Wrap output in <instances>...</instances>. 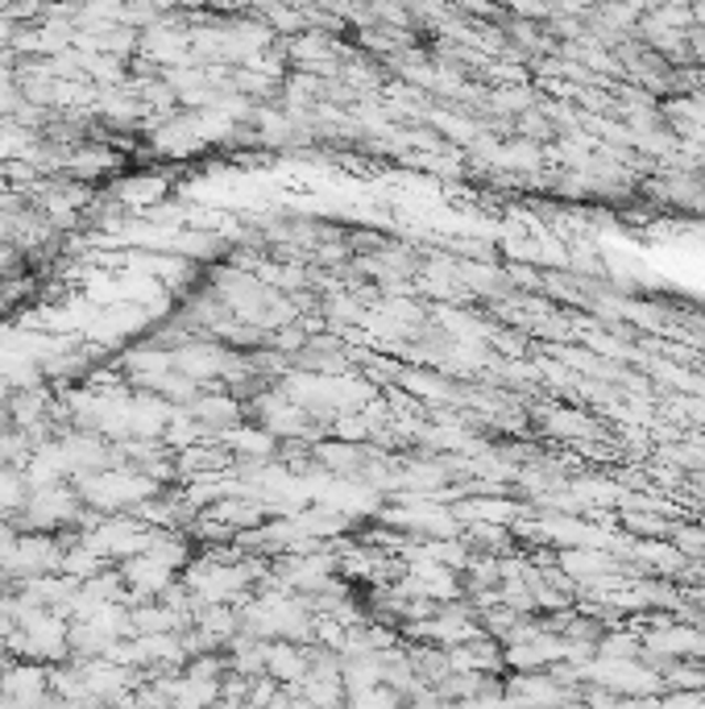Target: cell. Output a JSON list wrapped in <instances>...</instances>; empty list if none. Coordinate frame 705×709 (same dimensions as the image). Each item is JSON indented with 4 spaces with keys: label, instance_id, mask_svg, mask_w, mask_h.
Returning <instances> with one entry per match:
<instances>
[{
    "label": "cell",
    "instance_id": "7",
    "mask_svg": "<svg viewBox=\"0 0 705 709\" xmlns=\"http://www.w3.org/2000/svg\"><path fill=\"white\" fill-rule=\"evenodd\" d=\"M13 423H18L21 432L25 428H34L38 419H42V411H46V395L42 390H21V395H13Z\"/></svg>",
    "mask_w": 705,
    "mask_h": 709
},
{
    "label": "cell",
    "instance_id": "5",
    "mask_svg": "<svg viewBox=\"0 0 705 709\" xmlns=\"http://www.w3.org/2000/svg\"><path fill=\"white\" fill-rule=\"evenodd\" d=\"M191 419L200 428H212V432H233L237 419H242V407L233 398H221V395H200L191 402Z\"/></svg>",
    "mask_w": 705,
    "mask_h": 709
},
{
    "label": "cell",
    "instance_id": "1",
    "mask_svg": "<svg viewBox=\"0 0 705 709\" xmlns=\"http://www.w3.org/2000/svg\"><path fill=\"white\" fill-rule=\"evenodd\" d=\"M75 494L79 502L96 506V511H125V506H146V498L158 494V482L150 473H141L133 465L121 469H104V473H92V477H79L75 482Z\"/></svg>",
    "mask_w": 705,
    "mask_h": 709
},
{
    "label": "cell",
    "instance_id": "9",
    "mask_svg": "<svg viewBox=\"0 0 705 709\" xmlns=\"http://www.w3.org/2000/svg\"><path fill=\"white\" fill-rule=\"evenodd\" d=\"M349 709H407V697L378 685V689L362 692V697H349Z\"/></svg>",
    "mask_w": 705,
    "mask_h": 709
},
{
    "label": "cell",
    "instance_id": "2",
    "mask_svg": "<svg viewBox=\"0 0 705 709\" xmlns=\"http://www.w3.org/2000/svg\"><path fill=\"white\" fill-rule=\"evenodd\" d=\"M71 519H79V494L75 490H67V485H38L30 494V506H25V527L30 531L46 536V531Z\"/></svg>",
    "mask_w": 705,
    "mask_h": 709
},
{
    "label": "cell",
    "instance_id": "6",
    "mask_svg": "<svg viewBox=\"0 0 705 709\" xmlns=\"http://www.w3.org/2000/svg\"><path fill=\"white\" fill-rule=\"evenodd\" d=\"M30 494H34V482H30L25 469L0 465V515L25 511V506H30Z\"/></svg>",
    "mask_w": 705,
    "mask_h": 709
},
{
    "label": "cell",
    "instance_id": "8",
    "mask_svg": "<svg viewBox=\"0 0 705 709\" xmlns=\"http://www.w3.org/2000/svg\"><path fill=\"white\" fill-rule=\"evenodd\" d=\"M224 444L237 452H258V456H266V452L275 449V436L254 432V428H233V432H224Z\"/></svg>",
    "mask_w": 705,
    "mask_h": 709
},
{
    "label": "cell",
    "instance_id": "3",
    "mask_svg": "<svg viewBox=\"0 0 705 709\" xmlns=\"http://www.w3.org/2000/svg\"><path fill=\"white\" fill-rule=\"evenodd\" d=\"M0 692L4 697H13L21 706L34 709L46 692H51V668H42V664H25V659H13L9 664V673L0 676Z\"/></svg>",
    "mask_w": 705,
    "mask_h": 709
},
{
    "label": "cell",
    "instance_id": "4",
    "mask_svg": "<svg viewBox=\"0 0 705 709\" xmlns=\"http://www.w3.org/2000/svg\"><path fill=\"white\" fill-rule=\"evenodd\" d=\"M311 668V656L303 643H266V676L295 689Z\"/></svg>",
    "mask_w": 705,
    "mask_h": 709
}]
</instances>
